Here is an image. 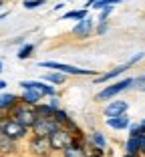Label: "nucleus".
Returning <instances> with one entry per match:
<instances>
[{"mask_svg": "<svg viewBox=\"0 0 145 157\" xmlns=\"http://www.w3.org/2000/svg\"><path fill=\"white\" fill-rule=\"evenodd\" d=\"M40 69H51V71H59V73L67 75V77H97V71L91 69H81L75 65H67V63H56V60H40L38 63Z\"/></svg>", "mask_w": 145, "mask_h": 157, "instance_id": "f257e3e1", "label": "nucleus"}, {"mask_svg": "<svg viewBox=\"0 0 145 157\" xmlns=\"http://www.w3.org/2000/svg\"><path fill=\"white\" fill-rule=\"evenodd\" d=\"M127 89H133V77H125V78H121V81L111 83L109 87H103L97 95H95V99L101 101V103H109V101H113V99L117 97L119 93L127 91Z\"/></svg>", "mask_w": 145, "mask_h": 157, "instance_id": "f03ea898", "label": "nucleus"}, {"mask_svg": "<svg viewBox=\"0 0 145 157\" xmlns=\"http://www.w3.org/2000/svg\"><path fill=\"white\" fill-rule=\"evenodd\" d=\"M24 151L28 153V157H52L55 151L51 149L48 137H34L30 135L28 141L24 143Z\"/></svg>", "mask_w": 145, "mask_h": 157, "instance_id": "7ed1b4c3", "label": "nucleus"}, {"mask_svg": "<svg viewBox=\"0 0 145 157\" xmlns=\"http://www.w3.org/2000/svg\"><path fill=\"white\" fill-rule=\"evenodd\" d=\"M2 135L10 137L12 141H16V143H26L28 137H30V129L24 127L22 123H18V121H14V119L8 117V119L2 123Z\"/></svg>", "mask_w": 145, "mask_h": 157, "instance_id": "20e7f679", "label": "nucleus"}, {"mask_svg": "<svg viewBox=\"0 0 145 157\" xmlns=\"http://www.w3.org/2000/svg\"><path fill=\"white\" fill-rule=\"evenodd\" d=\"M8 117L14 119V121H18V123H22L24 127H28V129H30V127L36 123V119H38L34 107H28V105H24V103H18V105L8 113Z\"/></svg>", "mask_w": 145, "mask_h": 157, "instance_id": "39448f33", "label": "nucleus"}, {"mask_svg": "<svg viewBox=\"0 0 145 157\" xmlns=\"http://www.w3.org/2000/svg\"><path fill=\"white\" fill-rule=\"evenodd\" d=\"M73 139L75 137H73L67 129H59V131H55V133L48 137V143H51V149L55 153H63L67 147L73 145Z\"/></svg>", "mask_w": 145, "mask_h": 157, "instance_id": "423d86ee", "label": "nucleus"}, {"mask_svg": "<svg viewBox=\"0 0 145 157\" xmlns=\"http://www.w3.org/2000/svg\"><path fill=\"white\" fill-rule=\"evenodd\" d=\"M59 129H63V127H59V123L55 119H40L38 117L36 123L30 127V135H34V137H51Z\"/></svg>", "mask_w": 145, "mask_h": 157, "instance_id": "0eeeda50", "label": "nucleus"}, {"mask_svg": "<svg viewBox=\"0 0 145 157\" xmlns=\"http://www.w3.org/2000/svg\"><path fill=\"white\" fill-rule=\"evenodd\" d=\"M95 24H97V20L87 16L85 20H81V22H77L75 26H73V34H75L79 40H85V38H89L91 34L95 33Z\"/></svg>", "mask_w": 145, "mask_h": 157, "instance_id": "6e6552de", "label": "nucleus"}, {"mask_svg": "<svg viewBox=\"0 0 145 157\" xmlns=\"http://www.w3.org/2000/svg\"><path fill=\"white\" fill-rule=\"evenodd\" d=\"M22 151V143H16L6 135H0V155L4 157H16Z\"/></svg>", "mask_w": 145, "mask_h": 157, "instance_id": "1a4fd4ad", "label": "nucleus"}, {"mask_svg": "<svg viewBox=\"0 0 145 157\" xmlns=\"http://www.w3.org/2000/svg\"><path fill=\"white\" fill-rule=\"evenodd\" d=\"M129 111V103L127 101H121V99H115V101H109L103 109V115L107 117H119V115H127Z\"/></svg>", "mask_w": 145, "mask_h": 157, "instance_id": "9d476101", "label": "nucleus"}, {"mask_svg": "<svg viewBox=\"0 0 145 157\" xmlns=\"http://www.w3.org/2000/svg\"><path fill=\"white\" fill-rule=\"evenodd\" d=\"M131 63L127 60V63H123V65H119V67H115L113 71H107V73H103V75H97L95 77V85H103V83H109V81H113V78H117V77H121L123 73H125L127 69H131Z\"/></svg>", "mask_w": 145, "mask_h": 157, "instance_id": "9b49d317", "label": "nucleus"}, {"mask_svg": "<svg viewBox=\"0 0 145 157\" xmlns=\"http://www.w3.org/2000/svg\"><path fill=\"white\" fill-rule=\"evenodd\" d=\"M20 103V95L18 93H0V113L8 115L14 107Z\"/></svg>", "mask_w": 145, "mask_h": 157, "instance_id": "f8f14e48", "label": "nucleus"}, {"mask_svg": "<svg viewBox=\"0 0 145 157\" xmlns=\"http://www.w3.org/2000/svg\"><path fill=\"white\" fill-rule=\"evenodd\" d=\"M105 123H107V127L113 129V131H127L129 127H131V117L129 115L109 117V119H105Z\"/></svg>", "mask_w": 145, "mask_h": 157, "instance_id": "ddd939ff", "label": "nucleus"}, {"mask_svg": "<svg viewBox=\"0 0 145 157\" xmlns=\"http://www.w3.org/2000/svg\"><path fill=\"white\" fill-rule=\"evenodd\" d=\"M18 95H20V103H24V105H28V107H36L38 103H42V99H44L36 89H24Z\"/></svg>", "mask_w": 145, "mask_h": 157, "instance_id": "4468645a", "label": "nucleus"}, {"mask_svg": "<svg viewBox=\"0 0 145 157\" xmlns=\"http://www.w3.org/2000/svg\"><path fill=\"white\" fill-rule=\"evenodd\" d=\"M87 139H89V147L107 149V145H109L103 131H91V133H87Z\"/></svg>", "mask_w": 145, "mask_h": 157, "instance_id": "2eb2a0df", "label": "nucleus"}, {"mask_svg": "<svg viewBox=\"0 0 145 157\" xmlns=\"http://www.w3.org/2000/svg\"><path fill=\"white\" fill-rule=\"evenodd\" d=\"M40 81H44V83L52 85V87H61V85H65V83H67V75L59 73V71H51V73L42 75Z\"/></svg>", "mask_w": 145, "mask_h": 157, "instance_id": "dca6fc26", "label": "nucleus"}, {"mask_svg": "<svg viewBox=\"0 0 145 157\" xmlns=\"http://www.w3.org/2000/svg\"><path fill=\"white\" fill-rule=\"evenodd\" d=\"M34 111H36V115L40 117V119H55V113L59 111V109L51 107L48 103H38V105L34 107Z\"/></svg>", "mask_w": 145, "mask_h": 157, "instance_id": "f3484780", "label": "nucleus"}, {"mask_svg": "<svg viewBox=\"0 0 145 157\" xmlns=\"http://www.w3.org/2000/svg\"><path fill=\"white\" fill-rule=\"evenodd\" d=\"M89 16V10L87 8H79V10H69V12L63 14V20H75V22H81V20H85Z\"/></svg>", "mask_w": 145, "mask_h": 157, "instance_id": "a211bd4d", "label": "nucleus"}, {"mask_svg": "<svg viewBox=\"0 0 145 157\" xmlns=\"http://www.w3.org/2000/svg\"><path fill=\"white\" fill-rule=\"evenodd\" d=\"M123 153L139 155V137H127L125 143H123Z\"/></svg>", "mask_w": 145, "mask_h": 157, "instance_id": "6ab92c4d", "label": "nucleus"}, {"mask_svg": "<svg viewBox=\"0 0 145 157\" xmlns=\"http://www.w3.org/2000/svg\"><path fill=\"white\" fill-rule=\"evenodd\" d=\"M34 48H36V44H32V42H24V44L18 48V52H16V59H18V60L30 59V56H32V52H34Z\"/></svg>", "mask_w": 145, "mask_h": 157, "instance_id": "aec40b11", "label": "nucleus"}, {"mask_svg": "<svg viewBox=\"0 0 145 157\" xmlns=\"http://www.w3.org/2000/svg\"><path fill=\"white\" fill-rule=\"evenodd\" d=\"M55 121L59 123V127H67V123L71 121V115H69V113H67L65 109L61 107V109H59V111L55 113Z\"/></svg>", "mask_w": 145, "mask_h": 157, "instance_id": "412c9836", "label": "nucleus"}, {"mask_svg": "<svg viewBox=\"0 0 145 157\" xmlns=\"http://www.w3.org/2000/svg\"><path fill=\"white\" fill-rule=\"evenodd\" d=\"M121 0H99V2H95L91 8H95V10H103V8H107V6H115V4H119Z\"/></svg>", "mask_w": 145, "mask_h": 157, "instance_id": "4be33fe9", "label": "nucleus"}, {"mask_svg": "<svg viewBox=\"0 0 145 157\" xmlns=\"http://www.w3.org/2000/svg\"><path fill=\"white\" fill-rule=\"evenodd\" d=\"M44 2H47V0H24L22 6H24L26 10H34V8H38V6H42Z\"/></svg>", "mask_w": 145, "mask_h": 157, "instance_id": "5701e85b", "label": "nucleus"}, {"mask_svg": "<svg viewBox=\"0 0 145 157\" xmlns=\"http://www.w3.org/2000/svg\"><path fill=\"white\" fill-rule=\"evenodd\" d=\"M107 30H109V22H97L95 24V34H97V36L107 34Z\"/></svg>", "mask_w": 145, "mask_h": 157, "instance_id": "b1692460", "label": "nucleus"}, {"mask_svg": "<svg viewBox=\"0 0 145 157\" xmlns=\"http://www.w3.org/2000/svg\"><path fill=\"white\" fill-rule=\"evenodd\" d=\"M133 89H141V91L145 89V75H141V77H135V78H133Z\"/></svg>", "mask_w": 145, "mask_h": 157, "instance_id": "393cba45", "label": "nucleus"}, {"mask_svg": "<svg viewBox=\"0 0 145 157\" xmlns=\"http://www.w3.org/2000/svg\"><path fill=\"white\" fill-rule=\"evenodd\" d=\"M127 133H129V137H139L141 131H139V123H131V127L127 129Z\"/></svg>", "mask_w": 145, "mask_h": 157, "instance_id": "a878e982", "label": "nucleus"}, {"mask_svg": "<svg viewBox=\"0 0 145 157\" xmlns=\"http://www.w3.org/2000/svg\"><path fill=\"white\" fill-rule=\"evenodd\" d=\"M139 155L145 157V135H139Z\"/></svg>", "mask_w": 145, "mask_h": 157, "instance_id": "bb28decb", "label": "nucleus"}, {"mask_svg": "<svg viewBox=\"0 0 145 157\" xmlns=\"http://www.w3.org/2000/svg\"><path fill=\"white\" fill-rule=\"evenodd\" d=\"M8 87V83H6L4 78H0V93H4V89Z\"/></svg>", "mask_w": 145, "mask_h": 157, "instance_id": "cd10ccee", "label": "nucleus"}, {"mask_svg": "<svg viewBox=\"0 0 145 157\" xmlns=\"http://www.w3.org/2000/svg\"><path fill=\"white\" fill-rule=\"evenodd\" d=\"M139 131H141V135H145V119L139 121Z\"/></svg>", "mask_w": 145, "mask_h": 157, "instance_id": "c85d7f7f", "label": "nucleus"}, {"mask_svg": "<svg viewBox=\"0 0 145 157\" xmlns=\"http://www.w3.org/2000/svg\"><path fill=\"white\" fill-rule=\"evenodd\" d=\"M95 2H99V0H87V4H85V8L89 10V8H91V6H93V4H95Z\"/></svg>", "mask_w": 145, "mask_h": 157, "instance_id": "c756f323", "label": "nucleus"}, {"mask_svg": "<svg viewBox=\"0 0 145 157\" xmlns=\"http://www.w3.org/2000/svg\"><path fill=\"white\" fill-rule=\"evenodd\" d=\"M63 6H65V2H59V4H55V6H52V10H61Z\"/></svg>", "mask_w": 145, "mask_h": 157, "instance_id": "7c9ffc66", "label": "nucleus"}, {"mask_svg": "<svg viewBox=\"0 0 145 157\" xmlns=\"http://www.w3.org/2000/svg\"><path fill=\"white\" fill-rule=\"evenodd\" d=\"M6 119H8V115H4V113H0V125L4 123V121H6Z\"/></svg>", "mask_w": 145, "mask_h": 157, "instance_id": "2f4dec72", "label": "nucleus"}, {"mask_svg": "<svg viewBox=\"0 0 145 157\" xmlns=\"http://www.w3.org/2000/svg\"><path fill=\"white\" fill-rule=\"evenodd\" d=\"M121 157H141V155H129V153H123Z\"/></svg>", "mask_w": 145, "mask_h": 157, "instance_id": "473e14b6", "label": "nucleus"}, {"mask_svg": "<svg viewBox=\"0 0 145 157\" xmlns=\"http://www.w3.org/2000/svg\"><path fill=\"white\" fill-rule=\"evenodd\" d=\"M6 16H8V12H2V14H0V20H2V18H6Z\"/></svg>", "mask_w": 145, "mask_h": 157, "instance_id": "72a5a7b5", "label": "nucleus"}, {"mask_svg": "<svg viewBox=\"0 0 145 157\" xmlns=\"http://www.w3.org/2000/svg\"><path fill=\"white\" fill-rule=\"evenodd\" d=\"M4 4H6V0H0V8H2Z\"/></svg>", "mask_w": 145, "mask_h": 157, "instance_id": "f704fd0d", "label": "nucleus"}, {"mask_svg": "<svg viewBox=\"0 0 145 157\" xmlns=\"http://www.w3.org/2000/svg\"><path fill=\"white\" fill-rule=\"evenodd\" d=\"M85 157H97V155H93V153H87V155H85Z\"/></svg>", "mask_w": 145, "mask_h": 157, "instance_id": "c9c22d12", "label": "nucleus"}, {"mask_svg": "<svg viewBox=\"0 0 145 157\" xmlns=\"http://www.w3.org/2000/svg\"><path fill=\"white\" fill-rule=\"evenodd\" d=\"M0 73H2V60H0Z\"/></svg>", "mask_w": 145, "mask_h": 157, "instance_id": "e433bc0d", "label": "nucleus"}, {"mask_svg": "<svg viewBox=\"0 0 145 157\" xmlns=\"http://www.w3.org/2000/svg\"><path fill=\"white\" fill-rule=\"evenodd\" d=\"M0 135H2V125H0Z\"/></svg>", "mask_w": 145, "mask_h": 157, "instance_id": "4c0bfd02", "label": "nucleus"}, {"mask_svg": "<svg viewBox=\"0 0 145 157\" xmlns=\"http://www.w3.org/2000/svg\"><path fill=\"white\" fill-rule=\"evenodd\" d=\"M65 2H71V0H65Z\"/></svg>", "mask_w": 145, "mask_h": 157, "instance_id": "58836bf2", "label": "nucleus"}, {"mask_svg": "<svg viewBox=\"0 0 145 157\" xmlns=\"http://www.w3.org/2000/svg\"><path fill=\"white\" fill-rule=\"evenodd\" d=\"M0 157H4V155H0Z\"/></svg>", "mask_w": 145, "mask_h": 157, "instance_id": "ea45409f", "label": "nucleus"}, {"mask_svg": "<svg viewBox=\"0 0 145 157\" xmlns=\"http://www.w3.org/2000/svg\"><path fill=\"white\" fill-rule=\"evenodd\" d=\"M143 93H145V89H143Z\"/></svg>", "mask_w": 145, "mask_h": 157, "instance_id": "a19ab883", "label": "nucleus"}]
</instances>
